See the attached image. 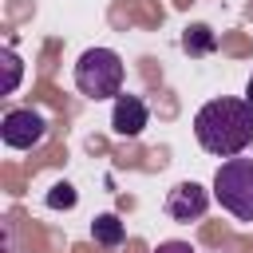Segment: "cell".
Listing matches in <instances>:
<instances>
[{
    "instance_id": "obj_10",
    "label": "cell",
    "mask_w": 253,
    "mask_h": 253,
    "mask_svg": "<svg viewBox=\"0 0 253 253\" xmlns=\"http://www.w3.org/2000/svg\"><path fill=\"white\" fill-rule=\"evenodd\" d=\"M79 198H75V186H67V182H59V186H51V194H47V206L51 210H71Z\"/></svg>"
},
{
    "instance_id": "obj_5",
    "label": "cell",
    "mask_w": 253,
    "mask_h": 253,
    "mask_svg": "<svg viewBox=\"0 0 253 253\" xmlns=\"http://www.w3.org/2000/svg\"><path fill=\"white\" fill-rule=\"evenodd\" d=\"M206 210H210V194L198 182H178L166 194V213L174 221H198V217H206Z\"/></svg>"
},
{
    "instance_id": "obj_6",
    "label": "cell",
    "mask_w": 253,
    "mask_h": 253,
    "mask_svg": "<svg viewBox=\"0 0 253 253\" xmlns=\"http://www.w3.org/2000/svg\"><path fill=\"white\" fill-rule=\"evenodd\" d=\"M146 123H150V111H146V103L138 95H119L115 99V107H111V130L119 138H138Z\"/></svg>"
},
{
    "instance_id": "obj_7",
    "label": "cell",
    "mask_w": 253,
    "mask_h": 253,
    "mask_svg": "<svg viewBox=\"0 0 253 253\" xmlns=\"http://www.w3.org/2000/svg\"><path fill=\"white\" fill-rule=\"evenodd\" d=\"M91 237H95V245L115 249V245H123V241H126V225H123L115 213H99V217L91 221Z\"/></svg>"
},
{
    "instance_id": "obj_1",
    "label": "cell",
    "mask_w": 253,
    "mask_h": 253,
    "mask_svg": "<svg viewBox=\"0 0 253 253\" xmlns=\"http://www.w3.org/2000/svg\"><path fill=\"white\" fill-rule=\"evenodd\" d=\"M194 138L213 158H237L253 142V107L245 99H210L194 115Z\"/></svg>"
},
{
    "instance_id": "obj_9",
    "label": "cell",
    "mask_w": 253,
    "mask_h": 253,
    "mask_svg": "<svg viewBox=\"0 0 253 253\" xmlns=\"http://www.w3.org/2000/svg\"><path fill=\"white\" fill-rule=\"evenodd\" d=\"M0 63H4V95H12V91L20 87V75H24V63H20V55H16L12 47H4V51H0Z\"/></svg>"
},
{
    "instance_id": "obj_8",
    "label": "cell",
    "mask_w": 253,
    "mask_h": 253,
    "mask_svg": "<svg viewBox=\"0 0 253 253\" xmlns=\"http://www.w3.org/2000/svg\"><path fill=\"white\" fill-rule=\"evenodd\" d=\"M182 47H186L190 55H210V51L217 47V36H213L206 24H190L186 36H182Z\"/></svg>"
},
{
    "instance_id": "obj_2",
    "label": "cell",
    "mask_w": 253,
    "mask_h": 253,
    "mask_svg": "<svg viewBox=\"0 0 253 253\" xmlns=\"http://www.w3.org/2000/svg\"><path fill=\"white\" fill-rule=\"evenodd\" d=\"M123 59L111 47H87L75 63V87L87 99H119L123 95Z\"/></svg>"
},
{
    "instance_id": "obj_12",
    "label": "cell",
    "mask_w": 253,
    "mask_h": 253,
    "mask_svg": "<svg viewBox=\"0 0 253 253\" xmlns=\"http://www.w3.org/2000/svg\"><path fill=\"white\" fill-rule=\"evenodd\" d=\"M245 103L253 107V75H249V83H245Z\"/></svg>"
},
{
    "instance_id": "obj_11",
    "label": "cell",
    "mask_w": 253,
    "mask_h": 253,
    "mask_svg": "<svg viewBox=\"0 0 253 253\" xmlns=\"http://www.w3.org/2000/svg\"><path fill=\"white\" fill-rule=\"evenodd\" d=\"M154 253H194V245L190 241H162Z\"/></svg>"
},
{
    "instance_id": "obj_4",
    "label": "cell",
    "mask_w": 253,
    "mask_h": 253,
    "mask_svg": "<svg viewBox=\"0 0 253 253\" xmlns=\"http://www.w3.org/2000/svg\"><path fill=\"white\" fill-rule=\"evenodd\" d=\"M43 134H47V119L32 107H16L0 119V138L12 150H32V146L43 142Z\"/></svg>"
},
{
    "instance_id": "obj_3",
    "label": "cell",
    "mask_w": 253,
    "mask_h": 253,
    "mask_svg": "<svg viewBox=\"0 0 253 253\" xmlns=\"http://www.w3.org/2000/svg\"><path fill=\"white\" fill-rule=\"evenodd\" d=\"M213 198L237 221H253V158H225L213 174Z\"/></svg>"
}]
</instances>
